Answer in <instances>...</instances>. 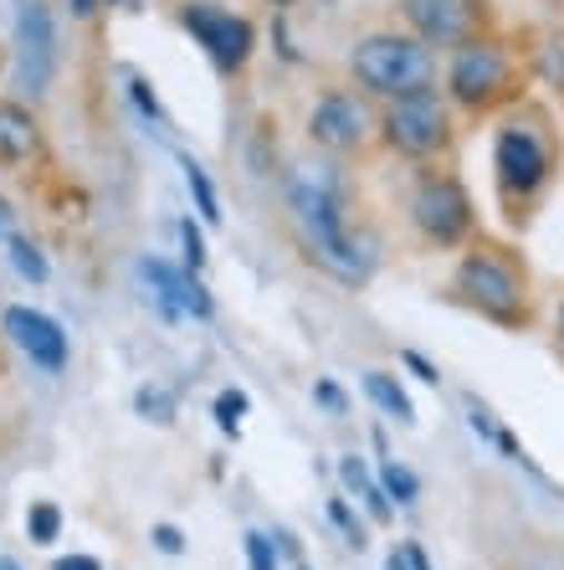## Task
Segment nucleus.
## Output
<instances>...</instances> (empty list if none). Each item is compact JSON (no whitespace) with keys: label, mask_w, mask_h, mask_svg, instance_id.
I'll list each match as a JSON object with an SVG mask.
<instances>
[{"label":"nucleus","mask_w":564,"mask_h":570,"mask_svg":"<svg viewBox=\"0 0 564 570\" xmlns=\"http://www.w3.org/2000/svg\"><path fill=\"white\" fill-rule=\"evenodd\" d=\"M293 216H298L303 242H308V253H314L318 267H328V273L344 278V283H365L369 278V257L359 253L355 237H349L334 190L314 186V180H298V186H293Z\"/></svg>","instance_id":"obj_1"},{"label":"nucleus","mask_w":564,"mask_h":570,"mask_svg":"<svg viewBox=\"0 0 564 570\" xmlns=\"http://www.w3.org/2000/svg\"><path fill=\"white\" fill-rule=\"evenodd\" d=\"M355 67L359 88L380 98H410V94H426L436 78V62L432 52L420 47L416 37H365L349 57Z\"/></svg>","instance_id":"obj_2"},{"label":"nucleus","mask_w":564,"mask_h":570,"mask_svg":"<svg viewBox=\"0 0 564 570\" xmlns=\"http://www.w3.org/2000/svg\"><path fill=\"white\" fill-rule=\"evenodd\" d=\"M457 293L483 318H493V324H508V330H513V324H524V318H528V293H524L518 267H513L508 257L498 253V247H487V242L462 257Z\"/></svg>","instance_id":"obj_3"},{"label":"nucleus","mask_w":564,"mask_h":570,"mask_svg":"<svg viewBox=\"0 0 564 570\" xmlns=\"http://www.w3.org/2000/svg\"><path fill=\"white\" fill-rule=\"evenodd\" d=\"M446 134H452V119H446V104L436 98V88L410 98H390V108H385V145L395 155L426 159L446 145Z\"/></svg>","instance_id":"obj_4"},{"label":"nucleus","mask_w":564,"mask_h":570,"mask_svg":"<svg viewBox=\"0 0 564 570\" xmlns=\"http://www.w3.org/2000/svg\"><path fill=\"white\" fill-rule=\"evenodd\" d=\"M52 72H57L52 11L41 0H21V11H16V88L41 98L52 88Z\"/></svg>","instance_id":"obj_5"},{"label":"nucleus","mask_w":564,"mask_h":570,"mask_svg":"<svg viewBox=\"0 0 564 570\" xmlns=\"http://www.w3.org/2000/svg\"><path fill=\"white\" fill-rule=\"evenodd\" d=\"M508 82H513L508 57L498 47H487V41H462L457 57H452V72H446V88H452V98L462 108L498 104L508 94Z\"/></svg>","instance_id":"obj_6"},{"label":"nucleus","mask_w":564,"mask_h":570,"mask_svg":"<svg viewBox=\"0 0 564 570\" xmlns=\"http://www.w3.org/2000/svg\"><path fill=\"white\" fill-rule=\"evenodd\" d=\"M493 170H498V190L508 200H528L534 190H544V180H550L554 170V155L550 145L538 139L534 129H503L498 134V155H493Z\"/></svg>","instance_id":"obj_7"},{"label":"nucleus","mask_w":564,"mask_h":570,"mask_svg":"<svg viewBox=\"0 0 564 570\" xmlns=\"http://www.w3.org/2000/svg\"><path fill=\"white\" fill-rule=\"evenodd\" d=\"M410 216L436 247H457L473 232V196L452 180V175H432L410 200Z\"/></svg>","instance_id":"obj_8"},{"label":"nucleus","mask_w":564,"mask_h":570,"mask_svg":"<svg viewBox=\"0 0 564 570\" xmlns=\"http://www.w3.org/2000/svg\"><path fill=\"white\" fill-rule=\"evenodd\" d=\"M185 31L206 47V57L221 72H237L251 57V21L221 11V6H185Z\"/></svg>","instance_id":"obj_9"},{"label":"nucleus","mask_w":564,"mask_h":570,"mask_svg":"<svg viewBox=\"0 0 564 570\" xmlns=\"http://www.w3.org/2000/svg\"><path fill=\"white\" fill-rule=\"evenodd\" d=\"M308 134H314V145L334 149V155H349V149H359L369 139V108L355 94H328L308 114Z\"/></svg>","instance_id":"obj_10"},{"label":"nucleus","mask_w":564,"mask_h":570,"mask_svg":"<svg viewBox=\"0 0 564 570\" xmlns=\"http://www.w3.org/2000/svg\"><path fill=\"white\" fill-rule=\"evenodd\" d=\"M6 334H11V345L21 350L37 371L57 375L67 365V334L57 330L47 314H37V308H27V304L6 308Z\"/></svg>","instance_id":"obj_11"},{"label":"nucleus","mask_w":564,"mask_h":570,"mask_svg":"<svg viewBox=\"0 0 564 570\" xmlns=\"http://www.w3.org/2000/svg\"><path fill=\"white\" fill-rule=\"evenodd\" d=\"M406 16L426 41H436V47H462L477 21V6L473 0H406Z\"/></svg>","instance_id":"obj_12"},{"label":"nucleus","mask_w":564,"mask_h":570,"mask_svg":"<svg viewBox=\"0 0 564 570\" xmlns=\"http://www.w3.org/2000/svg\"><path fill=\"white\" fill-rule=\"evenodd\" d=\"M41 155V129L21 104H6L0 98V165L6 170H21Z\"/></svg>","instance_id":"obj_13"},{"label":"nucleus","mask_w":564,"mask_h":570,"mask_svg":"<svg viewBox=\"0 0 564 570\" xmlns=\"http://www.w3.org/2000/svg\"><path fill=\"white\" fill-rule=\"evenodd\" d=\"M339 483L349 493H359V499H365V509H369V519H375V524H390V514H395L390 493H385L380 483L365 473V463H359V458H339Z\"/></svg>","instance_id":"obj_14"},{"label":"nucleus","mask_w":564,"mask_h":570,"mask_svg":"<svg viewBox=\"0 0 564 570\" xmlns=\"http://www.w3.org/2000/svg\"><path fill=\"white\" fill-rule=\"evenodd\" d=\"M365 396L375 401L385 416H395V422H406V426L416 422V406H410V396L400 391V381H395V375L369 371V375H365Z\"/></svg>","instance_id":"obj_15"},{"label":"nucleus","mask_w":564,"mask_h":570,"mask_svg":"<svg viewBox=\"0 0 564 570\" xmlns=\"http://www.w3.org/2000/svg\"><path fill=\"white\" fill-rule=\"evenodd\" d=\"M180 170H185V186H190V196H196V212L206 216L210 226L221 222V200H216V186H210V175L200 170L196 159H180Z\"/></svg>","instance_id":"obj_16"},{"label":"nucleus","mask_w":564,"mask_h":570,"mask_svg":"<svg viewBox=\"0 0 564 570\" xmlns=\"http://www.w3.org/2000/svg\"><path fill=\"white\" fill-rule=\"evenodd\" d=\"M380 489L390 493V504H416V499H420L416 473H410V468H400V463H385L380 468Z\"/></svg>","instance_id":"obj_17"},{"label":"nucleus","mask_w":564,"mask_h":570,"mask_svg":"<svg viewBox=\"0 0 564 570\" xmlns=\"http://www.w3.org/2000/svg\"><path fill=\"white\" fill-rule=\"evenodd\" d=\"M133 406H139V416H145V422H159V426L175 422V396H170V391H159V385H145V391L133 396Z\"/></svg>","instance_id":"obj_18"},{"label":"nucleus","mask_w":564,"mask_h":570,"mask_svg":"<svg viewBox=\"0 0 564 570\" xmlns=\"http://www.w3.org/2000/svg\"><path fill=\"white\" fill-rule=\"evenodd\" d=\"M27 534H31V544H52L57 534H62V509L57 504H31Z\"/></svg>","instance_id":"obj_19"},{"label":"nucleus","mask_w":564,"mask_h":570,"mask_svg":"<svg viewBox=\"0 0 564 570\" xmlns=\"http://www.w3.org/2000/svg\"><path fill=\"white\" fill-rule=\"evenodd\" d=\"M11 263H16V273H21L27 283H47V257H41L27 237H11Z\"/></svg>","instance_id":"obj_20"},{"label":"nucleus","mask_w":564,"mask_h":570,"mask_svg":"<svg viewBox=\"0 0 564 570\" xmlns=\"http://www.w3.org/2000/svg\"><path fill=\"white\" fill-rule=\"evenodd\" d=\"M241 416H247V396H241V391H221V396H216V422H221L226 438L241 432Z\"/></svg>","instance_id":"obj_21"},{"label":"nucleus","mask_w":564,"mask_h":570,"mask_svg":"<svg viewBox=\"0 0 564 570\" xmlns=\"http://www.w3.org/2000/svg\"><path fill=\"white\" fill-rule=\"evenodd\" d=\"M328 514H334V524L349 534V544H355V550H365V524L349 514V504H344V499H334V504H328Z\"/></svg>","instance_id":"obj_22"},{"label":"nucleus","mask_w":564,"mask_h":570,"mask_svg":"<svg viewBox=\"0 0 564 570\" xmlns=\"http://www.w3.org/2000/svg\"><path fill=\"white\" fill-rule=\"evenodd\" d=\"M180 237H185V263H190V273H200V267H206V242H200L196 222H185Z\"/></svg>","instance_id":"obj_23"},{"label":"nucleus","mask_w":564,"mask_h":570,"mask_svg":"<svg viewBox=\"0 0 564 570\" xmlns=\"http://www.w3.org/2000/svg\"><path fill=\"white\" fill-rule=\"evenodd\" d=\"M247 560H251V570H277L273 566V540H267V534H247Z\"/></svg>","instance_id":"obj_24"},{"label":"nucleus","mask_w":564,"mask_h":570,"mask_svg":"<svg viewBox=\"0 0 564 570\" xmlns=\"http://www.w3.org/2000/svg\"><path fill=\"white\" fill-rule=\"evenodd\" d=\"M129 94H133V104H139V114H145V119H155V124H159V129H165V108H159V104H155V94H149L145 82L133 78V82H129Z\"/></svg>","instance_id":"obj_25"},{"label":"nucleus","mask_w":564,"mask_h":570,"mask_svg":"<svg viewBox=\"0 0 564 570\" xmlns=\"http://www.w3.org/2000/svg\"><path fill=\"white\" fill-rule=\"evenodd\" d=\"M149 540H155L165 556H180V550H185V534L175 530V524H155V534H149Z\"/></svg>","instance_id":"obj_26"},{"label":"nucleus","mask_w":564,"mask_h":570,"mask_svg":"<svg viewBox=\"0 0 564 570\" xmlns=\"http://www.w3.org/2000/svg\"><path fill=\"white\" fill-rule=\"evenodd\" d=\"M314 401H324L328 412H344V391H339L334 381H318V385H314Z\"/></svg>","instance_id":"obj_27"},{"label":"nucleus","mask_w":564,"mask_h":570,"mask_svg":"<svg viewBox=\"0 0 564 570\" xmlns=\"http://www.w3.org/2000/svg\"><path fill=\"white\" fill-rule=\"evenodd\" d=\"M400 360H406V365H410V371H416L426 385H436V371H432V365H426V360L416 355V350H406V355H400Z\"/></svg>","instance_id":"obj_28"},{"label":"nucleus","mask_w":564,"mask_h":570,"mask_svg":"<svg viewBox=\"0 0 564 570\" xmlns=\"http://www.w3.org/2000/svg\"><path fill=\"white\" fill-rule=\"evenodd\" d=\"M52 570H103V566H98L92 556H67V560H57Z\"/></svg>","instance_id":"obj_29"},{"label":"nucleus","mask_w":564,"mask_h":570,"mask_svg":"<svg viewBox=\"0 0 564 570\" xmlns=\"http://www.w3.org/2000/svg\"><path fill=\"white\" fill-rule=\"evenodd\" d=\"M410 570H432V560H426V550H420V544H410Z\"/></svg>","instance_id":"obj_30"},{"label":"nucleus","mask_w":564,"mask_h":570,"mask_svg":"<svg viewBox=\"0 0 564 570\" xmlns=\"http://www.w3.org/2000/svg\"><path fill=\"white\" fill-rule=\"evenodd\" d=\"M72 11H78V16H92V11H98V0H72Z\"/></svg>","instance_id":"obj_31"},{"label":"nucleus","mask_w":564,"mask_h":570,"mask_svg":"<svg viewBox=\"0 0 564 570\" xmlns=\"http://www.w3.org/2000/svg\"><path fill=\"white\" fill-rule=\"evenodd\" d=\"M0 570H21V566H16V560H11V556H0Z\"/></svg>","instance_id":"obj_32"},{"label":"nucleus","mask_w":564,"mask_h":570,"mask_svg":"<svg viewBox=\"0 0 564 570\" xmlns=\"http://www.w3.org/2000/svg\"><path fill=\"white\" fill-rule=\"evenodd\" d=\"M560 340H564V308H560Z\"/></svg>","instance_id":"obj_33"},{"label":"nucleus","mask_w":564,"mask_h":570,"mask_svg":"<svg viewBox=\"0 0 564 570\" xmlns=\"http://www.w3.org/2000/svg\"><path fill=\"white\" fill-rule=\"evenodd\" d=\"M273 6H293V0H273Z\"/></svg>","instance_id":"obj_34"},{"label":"nucleus","mask_w":564,"mask_h":570,"mask_svg":"<svg viewBox=\"0 0 564 570\" xmlns=\"http://www.w3.org/2000/svg\"><path fill=\"white\" fill-rule=\"evenodd\" d=\"M0 62H6V52H0Z\"/></svg>","instance_id":"obj_35"},{"label":"nucleus","mask_w":564,"mask_h":570,"mask_svg":"<svg viewBox=\"0 0 564 570\" xmlns=\"http://www.w3.org/2000/svg\"><path fill=\"white\" fill-rule=\"evenodd\" d=\"M303 570H308V566H303Z\"/></svg>","instance_id":"obj_36"}]
</instances>
